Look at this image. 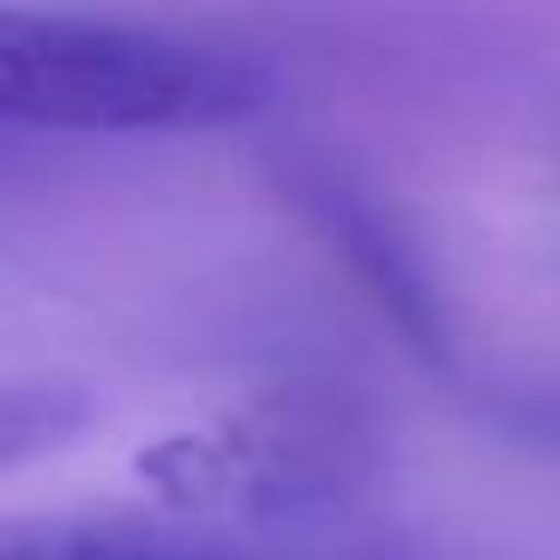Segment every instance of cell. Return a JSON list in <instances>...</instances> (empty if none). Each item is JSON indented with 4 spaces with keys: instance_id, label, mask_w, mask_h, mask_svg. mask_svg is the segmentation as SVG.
I'll return each mask as SVG.
<instances>
[{
    "instance_id": "obj_1",
    "label": "cell",
    "mask_w": 560,
    "mask_h": 560,
    "mask_svg": "<svg viewBox=\"0 0 560 560\" xmlns=\"http://www.w3.org/2000/svg\"><path fill=\"white\" fill-rule=\"evenodd\" d=\"M271 103L247 55L145 25L0 7V127L31 133H199Z\"/></svg>"
},
{
    "instance_id": "obj_2",
    "label": "cell",
    "mask_w": 560,
    "mask_h": 560,
    "mask_svg": "<svg viewBox=\"0 0 560 560\" xmlns=\"http://www.w3.org/2000/svg\"><path fill=\"white\" fill-rule=\"evenodd\" d=\"M374 470V440L326 398H266L206 428L158 440L133 458L151 500L175 512L295 518L350 500Z\"/></svg>"
},
{
    "instance_id": "obj_3",
    "label": "cell",
    "mask_w": 560,
    "mask_h": 560,
    "mask_svg": "<svg viewBox=\"0 0 560 560\" xmlns=\"http://www.w3.org/2000/svg\"><path fill=\"white\" fill-rule=\"evenodd\" d=\"M302 206L314 211V223L331 235V247L343 254V266L355 271L368 295L380 302V314L398 326V338L410 343L422 362L446 368L452 362V319L440 302V283L428 278L416 242L404 235V223L380 206L374 194H362L355 182H343L338 170H307L295 182Z\"/></svg>"
},
{
    "instance_id": "obj_4",
    "label": "cell",
    "mask_w": 560,
    "mask_h": 560,
    "mask_svg": "<svg viewBox=\"0 0 560 560\" xmlns=\"http://www.w3.org/2000/svg\"><path fill=\"white\" fill-rule=\"evenodd\" d=\"M0 560H343V555H271L211 530L139 518H0Z\"/></svg>"
},
{
    "instance_id": "obj_5",
    "label": "cell",
    "mask_w": 560,
    "mask_h": 560,
    "mask_svg": "<svg viewBox=\"0 0 560 560\" xmlns=\"http://www.w3.org/2000/svg\"><path fill=\"white\" fill-rule=\"evenodd\" d=\"M97 422V392L73 380H13L0 386V476L67 452Z\"/></svg>"
},
{
    "instance_id": "obj_6",
    "label": "cell",
    "mask_w": 560,
    "mask_h": 560,
    "mask_svg": "<svg viewBox=\"0 0 560 560\" xmlns=\"http://www.w3.org/2000/svg\"><path fill=\"white\" fill-rule=\"evenodd\" d=\"M488 422H494L506 440H518V446L555 452V458H560V386L500 392V398L488 404Z\"/></svg>"
}]
</instances>
